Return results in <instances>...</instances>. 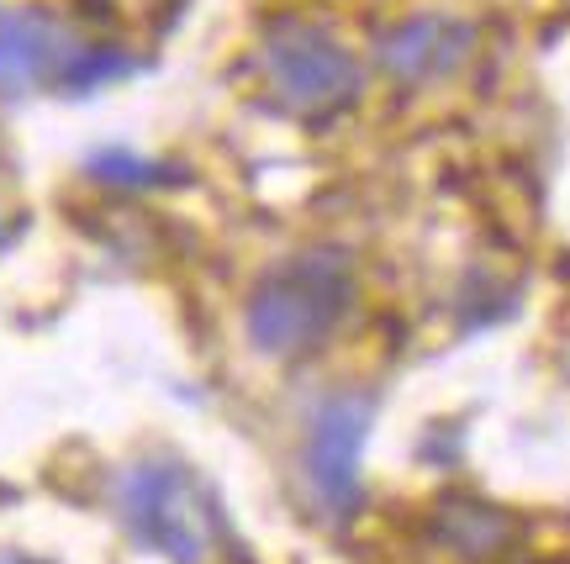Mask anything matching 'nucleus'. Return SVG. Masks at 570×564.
I'll return each mask as SVG.
<instances>
[{
	"mask_svg": "<svg viewBox=\"0 0 570 564\" xmlns=\"http://www.w3.org/2000/svg\"><path fill=\"white\" fill-rule=\"evenodd\" d=\"M354 306V264L338 248H306L248 290L244 333L265 359H302L333 338Z\"/></svg>",
	"mask_w": 570,
	"mask_h": 564,
	"instance_id": "obj_1",
	"label": "nucleus"
},
{
	"mask_svg": "<svg viewBox=\"0 0 570 564\" xmlns=\"http://www.w3.org/2000/svg\"><path fill=\"white\" fill-rule=\"evenodd\" d=\"M117 517L169 564H202L212 548V502L175 459H142L117 481Z\"/></svg>",
	"mask_w": 570,
	"mask_h": 564,
	"instance_id": "obj_2",
	"label": "nucleus"
},
{
	"mask_svg": "<svg viewBox=\"0 0 570 564\" xmlns=\"http://www.w3.org/2000/svg\"><path fill=\"white\" fill-rule=\"evenodd\" d=\"M265 75L275 85L291 111H306V117H323V111H338L344 101H354L360 90V63L344 42L312 27V21H275L265 32Z\"/></svg>",
	"mask_w": 570,
	"mask_h": 564,
	"instance_id": "obj_3",
	"label": "nucleus"
},
{
	"mask_svg": "<svg viewBox=\"0 0 570 564\" xmlns=\"http://www.w3.org/2000/svg\"><path fill=\"white\" fill-rule=\"evenodd\" d=\"M370 427H375V396L370 390L327 396L306 423V481H312V496L333 517H348L360 506V464H365Z\"/></svg>",
	"mask_w": 570,
	"mask_h": 564,
	"instance_id": "obj_4",
	"label": "nucleus"
},
{
	"mask_svg": "<svg viewBox=\"0 0 570 564\" xmlns=\"http://www.w3.org/2000/svg\"><path fill=\"white\" fill-rule=\"evenodd\" d=\"M80 53L85 48L53 17L0 6V96H27L42 80L63 85Z\"/></svg>",
	"mask_w": 570,
	"mask_h": 564,
	"instance_id": "obj_5",
	"label": "nucleus"
},
{
	"mask_svg": "<svg viewBox=\"0 0 570 564\" xmlns=\"http://www.w3.org/2000/svg\"><path fill=\"white\" fill-rule=\"evenodd\" d=\"M475 48V27L470 21H454V17H412L402 27H391L375 59L386 69L391 80L402 85H428V80H444L454 75L460 63L470 59Z\"/></svg>",
	"mask_w": 570,
	"mask_h": 564,
	"instance_id": "obj_6",
	"label": "nucleus"
},
{
	"mask_svg": "<svg viewBox=\"0 0 570 564\" xmlns=\"http://www.w3.org/2000/svg\"><path fill=\"white\" fill-rule=\"evenodd\" d=\"M433 538L465 560H491L512 544V517L475 496H444L433 506Z\"/></svg>",
	"mask_w": 570,
	"mask_h": 564,
	"instance_id": "obj_7",
	"label": "nucleus"
},
{
	"mask_svg": "<svg viewBox=\"0 0 570 564\" xmlns=\"http://www.w3.org/2000/svg\"><path fill=\"white\" fill-rule=\"evenodd\" d=\"M96 180L106 185H127V190H154V185H180L185 175L175 164H154V159H138V154H127V148H101V154H90L85 164Z\"/></svg>",
	"mask_w": 570,
	"mask_h": 564,
	"instance_id": "obj_8",
	"label": "nucleus"
},
{
	"mask_svg": "<svg viewBox=\"0 0 570 564\" xmlns=\"http://www.w3.org/2000/svg\"><path fill=\"white\" fill-rule=\"evenodd\" d=\"M6 243H11V227H6V222H0V248H6Z\"/></svg>",
	"mask_w": 570,
	"mask_h": 564,
	"instance_id": "obj_9",
	"label": "nucleus"
}]
</instances>
